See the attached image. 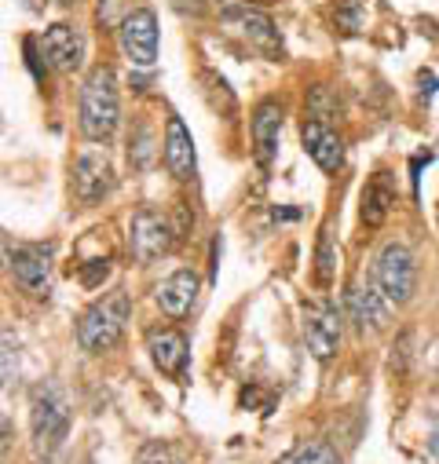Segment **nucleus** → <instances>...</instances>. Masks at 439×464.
I'll return each instance as SVG.
<instances>
[{
  "label": "nucleus",
  "mask_w": 439,
  "mask_h": 464,
  "mask_svg": "<svg viewBox=\"0 0 439 464\" xmlns=\"http://www.w3.org/2000/svg\"><path fill=\"white\" fill-rule=\"evenodd\" d=\"M118 121H122L118 77L110 66H95L81 84V132L92 143H106L118 132Z\"/></svg>",
  "instance_id": "f257e3e1"
},
{
  "label": "nucleus",
  "mask_w": 439,
  "mask_h": 464,
  "mask_svg": "<svg viewBox=\"0 0 439 464\" xmlns=\"http://www.w3.org/2000/svg\"><path fill=\"white\" fill-rule=\"evenodd\" d=\"M125 322H129V293H106L102 300H95L81 322H77V343L92 355H102L110 352L122 333H125Z\"/></svg>",
  "instance_id": "f03ea898"
},
{
  "label": "nucleus",
  "mask_w": 439,
  "mask_h": 464,
  "mask_svg": "<svg viewBox=\"0 0 439 464\" xmlns=\"http://www.w3.org/2000/svg\"><path fill=\"white\" fill-rule=\"evenodd\" d=\"M30 431H34V453L41 460L55 457V450L63 446L66 431H70V402L59 388H41L34 395V410H30Z\"/></svg>",
  "instance_id": "7ed1b4c3"
},
{
  "label": "nucleus",
  "mask_w": 439,
  "mask_h": 464,
  "mask_svg": "<svg viewBox=\"0 0 439 464\" xmlns=\"http://www.w3.org/2000/svg\"><path fill=\"white\" fill-rule=\"evenodd\" d=\"M381 293L392 300V304H406L414 296V285H417V267H414V256L406 246H385L381 256H377V271H374Z\"/></svg>",
  "instance_id": "20e7f679"
},
{
  "label": "nucleus",
  "mask_w": 439,
  "mask_h": 464,
  "mask_svg": "<svg viewBox=\"0 0 439 464\" xmlns=\"http://www.w3.org/2000/svg\"><path fill=\"white\" fill-rule=\"evenodd\" d=\"M172 238L176 230L169 227V219L154 208H140L132 216V227H129V246H132V256L140 264H151L158 256H165L172 249Z\"/></svg>",
  "instance_id": "39448f33"
},
{
  "label": "nucleus",
  "mask_w": 439,
  "mask_h": 464,
  "mask_svg": "<svg viewBox=\"0 0 439 464\" xmlns=\"http://www.w3.org/2000/svg\"><path fill=\"white\" fill-rule=\"evenodd\" d=\"M122 52L132 66L151 70L158 63V15L151 8H136L122 23Z\"/></svg>",
  "instance_id": "423d86ee"
},
{
  "label": "nucleus",
  "mask_w": 439,
  "mask_h": 464,
  "mask_svg": "<svg viewBox=\"0 0 439 464\" xmlns=\"http://www.w3.org/2000/svg\"><path fill=\"white\" fill-rule=\"evenodd\" d=\"M304 340H307V352L318 362H329L341 347V318L329 304H311L304 311Z\"/></svg>",
  "instance_id": "0eeeda50"
},
{
  "label": "nucleus",
  "mask_w": 439,
  "mask_h": 464,
  "mask_svg": "<svg viewBox=\"0 0 439 464\" xmlns=\"http://www.w3.org/2000/svg\"><path fill=\"white\" fill-rule=\"evenodd\" d=\"M73 187H77V198L84 205H95L106 198V190L114 187V165L102 150H84L73 165Z\"/></svg>",
  "instance_id": "6e6552de"
},
{
  "label": "nucleus",
  "mask_w": 439,
  "mask_h": 464,
  "mask_svg": "<svg viewBox=\"0 0 439 464\" xmlns=\"http://www.w3.org/2000/svg\"><path fill=\"white\" fill-rule=\"evenodd\" d=\"M300 143H304L307 158H311L322 172H337V169H341V161H345V143H341V136L329 129L322 118H307V121H304Z\"/></svg>",
  "instance_id": "1a4fd4ad"
},
{
  "label": "nucleus",
  "mask_w": 439,
  "mask_h": 464,
  "mask_svg": "<svg viewBox=\"0 0 439 464\" xmlns=\"http://www.w3.org/2000/svg\"><path fill=\"white\" fill-rule=\"evenodd\" d=\"M282 102L278 99H264L253 110V154L260 169H271L275 154H278V136H282Z\"/></svg>",
  "instance_id": "9d476101"
},
{
  "label": "nucleus",
  "mask_w": 439,
  "mask_h": 464,
  "mask_svg": "<svg viewBox=\"0 0 439 464\" xmlns=\"http://www.w3.org/2000/svg\"><path fill=\"white\" fill-rule=\"evenodd\" d=\"M12 275L15 282L30 293V296H48V275H52V246H26L15 256L8 253Z\"/></svg>",
  "instance_id": "9b49d317"
},
{
  "label": "nucleus",
  "mask_w": 439,
  "mask_h": 464,
  "mask_svg": "<svg viewBox=\"0 0 439 464\" xmlns=\"http://www.w3.org/2000/svg\"><path fill=\"white\" fill-rule=\"evenodd\" d=\"M147 352H151L154 366H158L165 377H176V381L187 377V359H190V352H187V336H183V333H176V329H151Z\"/></svg>",
  "instance_id": "f8f14e48"
},
{
  "label": "nucleus",
  "mask_w": 439,
  "mask_h": 464,
  "mask_svg": "<svg viewBox=\"0 0 439 464\" xmlns=\"http://www.w3.org/2000/svg\"><path fill=\"white\" fill-rule=\"evenodd\" d=\"M224 23L228 26H239L264 55H271V59H282V41H278V30H275V23L260 12V8H249V5H242V8H231L228 15H224Z\"/></svg>",
  "instance_id": "ddd939ff"
},
{
  "label": "nucleus",
  "mask_w": 439,
  "mask_h": 464,
  "mask_svg": "<svg viewBox=\"0 0 439 464\" xmlns=\"http://www.w3.org/2000/svg\"><path fill=\"white\" fill-rule=\"evenodd\" d=\"M388 304H392V300L381 293L377 278L366 282V285H352V289H348V314H352V322H356L363 333L388 325Z\"/></svg>",
  "instance_id": "4468645a"
},
{
  "label": "nucleus",
  "mask_w": 439,
  "mask_h": 464,
  "mask_svg": "<svg viewBox=\"0 0 439 464\" xmlns=\"http://www.w3.org/2000/svg\"><path fill=\"white\" fill-rule=\"evenodd\" d=\"M44 55L59 73H73L84 63V41L70 23H55L44 30Z\"/></svg>",
  "instance_id": "2eb2a0df"
},
{
  "label": "nucleus",
  "mask_w": 439,
  "mask_h": 464,
  "mask_svg": "<svg viewBox=\"0 0 439 464\" xmlns=\"http://www.w3.org/2000/svg\"><path fill=\"white\" fill-rule=\"evenodd\" d=\"M165 169L176 176V179H194V169H198V161H194V140H190V132H187V125H183V118H169V125H165Z\"/></svg>",
  "instance_id": "dca6fc26"
},
{
  "label": "nucleus",
  "mask_w": 439,
  "mask_h": 464,
  "mask_svg": "<svg viewBox=\"0 0 439 464\" xmlns=\"http://www.w3.org/2000/svg\"><path fill=\"white\" fill-rule=\"evenodd\" d=\"M198 296V275L194 271H176L169 275L161 285H158V307L169 314V318H183L190 311Z\"/></svg>",
  "instance_id": "f3484780"
},
{
  "label": "nucleus",
  "mask_w": 439,
  "mask_h": 464,
  "mask_svg": "<svg viewBox=\"0 0 439 464\" xmlns=\"http://www.w3.org/2000/svg\"><path fill=\"white\" fill-rule=\"evenodd\" d=\"M392 205H395V194H392V187H388V176L377 172V176L370 179L366 194H363V223H366V227H381V223L388 219Z\"/></svg>",
  "instance_id": "a211bd4d"
},
{
  "label": "nucleus",
  "mask_w": 439,
  "mask_h": 464,
  "mask_svg": "<svg viewBox=\"0 0 439 464\" xmlns=\"http://www.w3.org/2000/svg\"><path fill=\"white\" fill-rule=\"evenodd\" d=\"M337 264H341V253H337V242H334V227H322L318 230V246H315V282L322 289L334 285L337 278Z\"/></svg>",
  "instance_id": "6ab92c4d"
},
{
  "label": "nucleus",
  "mask_w": 439,
  "mask_h": 464,
  "mask_svg": "<svg viewBox=\"0 0 439 464\" xmlns=\"http://www.w3.org/2000/svg\"><path fill=\"white\" fill-rule=\"evenodd\" d=\"M282 464H341V457L329 450L326 442H304L289 457H282Z\"/></svg>",
  "instance_id": "aec40b11"
},
{
  "label": "nucleus",
  "mask_w": 439,
  "mask_h": 464,
  "mask_svg": "<svg viewBox=\"0 0 439 464\" xmlns=\"http://www.w3.org/2000/svg\"><path fill=\"white\" fill-rule=\"evenodd\" d=\"M363 19H366L363 0H345V5L337 8V26H341L345 34H359V30H363Z\"/></svg>",
  "instance_id": "412c9836"
},
{
  "label": "nucleus",
  "mask_w": 439,
  "mask_h": 464,
  "mask_svg": "<svg viewBox=\"0 0 439 464\" xmlns=\"http://www.w3.org/2000/svg\"><path fill=\"white\" fill-rule=\"evenodd\" d=\"M15 384V340L12 329H5V388Z\"/></svg>",
  "instance_id": "4be33fe9"
},
{
  "label": "nucleus",
  "mask_w": 439,
  "mask_h": 464,
  "mask_svg": "<svg viewBox=\"0 0 439 464\" xmlns=\"http://www.w3.org/2000/svg\"><path fill=\"white\" fill-rule=\"evenodd\" d=\"M140 464H172V457H169V450H165V446L151 442V446L140 453Z\"/></svg>",
  "instance_id": "5701e85b"
},
{
  "label": "nucleus",
  "mask_w": 439,
  "mask_h": 464,
  "mask_svg": "<svg viewBox=\"0 0 439 464\" xmlns=\"http://www.w3.org/2000/svg\"><path fill=\"white\" fill-rule=\"evenodd\" d=\"M395 352H399V355H392V370L403 373V370H406V359H410V333L399 336V347H395Z\"/></svg>",
  "instance_id": "b1692460"
},
{
  "label": "nucleus",
  "mask_w": 439,
  "mask_h": 464,
  "mask_svg": "<svg viewBox=\"0 0 439 464\" xmlns=\"http://www.w3.org/2000/svg\"><path fill=\"white\" fill-rule=\"evenodd\" d=\"M106 271H110V267H106V260H92V267H84V271H81V282H84V285H95L99 278H106Z\"/></svg>",
  "instance_id": "393cba45"
},
{
  "label": "nucleus",
  "mask_w": 439,
  "mask_h": 464,
  "mask_svg": "<svg viewBox=\"0 0 439 464\" xmlns=\"http://www.w3.org/2000/svg\"><path fill=\"white\" fill-rule=\"evenodd\" d=\"M421 88H424V95H432L435 92V77L432 73H421Z\"/></svg>",
  "instance_id": "a878e982"
},
{
  "label": "nucleus",
  "mask_w": 439,
  "mask_h": 464,
  "mask_svg": "<svg viewBox=\"0 0 439 464\" xmlns=\"http://www.w3.org/2000/svg\"><path fill=\"white\" fill-rule=\"evenodd\" d=\"M275 219H297V208H271Z\"/></svg>",
  "instance_id": "bb28decb"
},
{
  "label": "nucleus",
  "mask_w": 439,
  "mask_h": 464,
  "mask_svg": "<svg viewBox=\"0 0 439 464\" xmlns=\"http://www.w3.org/2000/svg\"><path fill=\"white\" fill-rule=\"evenodd\" d=\"M249 8H268V5H278V0H246Z\"/></svg>",
  "instance_id": "cd10ccee"
},
{
  "label": "nucleus",
  "mask_w": 439,
  "mask_h": 464,
  "mask_svg": "<svg viewBox=\"0 0 439 464\" xmlns=\"http://www.w3.org/2000/svg\"><path fill=\"white\" fill-rule=\"evenodd\" d=\"M428 446H432V453H435V460H439V431L432 435V442H428Z\"/></svg>",
  "instance_id": "c85d7f7f"
},
{
  "label": "nucleus",
  "mask_w": 439,
  "mask_h": 464,
  "mask_svg": "<svg viewBox=\"0 0 439 464\" xmlns=\"http://www.w3.org/2000/svg\"><path fill=\"white\" fill-rule=\"evenodd\" d=\"M59 5H77V0H59Z\"/></svg>",
  "instance_id": "c756f323"
}]
</instances>
